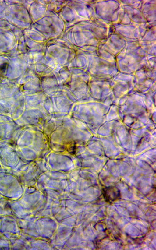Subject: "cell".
<instances>
[{"label":"cell","mask_w":156,"mask_h":250,"mask_svg":"<svg viewBox=\"0 0 156 250\" xmlns=\"http://www.w3.org/2000/svg\"><path fill=\"white\" fill-rule=\"evenodd\" d=\"M102 194L105 201L109 203H112L119 199L121 196L119 190L114 186H109L103 188Z\"/></svg>","instance_id":"1"}]
</instances>
